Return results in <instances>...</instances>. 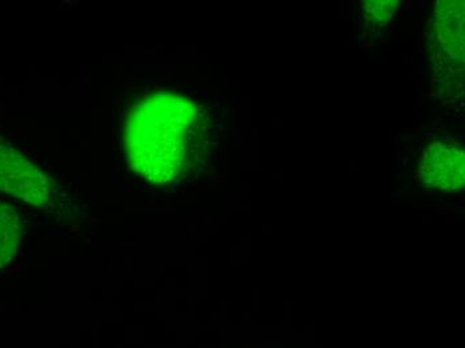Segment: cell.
Segmentation results:
<instances>
[{
  "label": "cell",
  "instance_id": "1",
  "mask_svg": "<svg viewBox=\"0 0 465 348\" xmlns=\"http://www.w3.org/2000/svg\"><path fill=\"white\" fill-rule=\"evenodd\" d=\"M210 120L203 106L172 92L133 104L124 124V148L134 174L158 185L189 177L205 163Z\"/></svg>",
  "mask_w": 465,
  "mask_h": 348
},
{
  "label": "cell",
  "instance_id": "2",
  "mask_svg": "<svg viewBox=\"0 0 465 348\" xmlns=\"http://www.w3.org/2000/svg\"><path fill=\"white\" fill-rule=\"evenodd\" d=\"M430 64L439 90L448 95L463 92L464 2H439L430 21Z\"/></svg>",
  "mask_w": 465,
  "mask_h": 348
},
{
  "label": "cell",
  "instance_id": "3",
  "mask_svg": "<svg viewBox=\"0 0 465 348\" xmlns=\"http://www.w3.org/2000/svg\"><path fill=\"white\" fill-rule=\"evenodd\" d=\"M0 192L35 206L53 205L59 199L55 181L0 135Z\"/></svg>",
  "mask_w": 465,
  "mask_h": 348
},
{
  "label": "cell",
  "instance_id": "4",
  "mask_svg": "<svg viewBox=\"0 0 465 348\" xmlns=\"http://www.w3.org/2000/svg\"><path fill=\"white\" fill-rule=\"evenodd\" d=\"M420 180L439 191H459L465 181V153L458 144L435 143L424 152Z\"/></svg>",
  "mask_w": 465,
  "mask_h": 348
},
{
  "label": "cell",
  "instance_id": "5",
  "mask_svg": "<svg viewBox=\"0 0 465 348\" xmlns=\"http://www.w3.org/2000/svg\"><path fill=\"white\" fill-rule=\"evenodd\" d=\"M25 234V223L14 206L0 201V270L11 264Z\"/></svg>",
  "mask_w": 465,
  "mask_h": 348
},
{
  "label": "cell",
  "instance_id": "6",
  "mask_svg": "<svg viewBox=\"0 0 465 348\" xmlns=\"http://www.w3.org/2000/svg\"><path fill=\"white\" fill-rule=\"evenodd\" d=\"M397 5L399 3L395 0L362 3V13H364L365 21L373 25L387 24L390 19H392L393 14L397 10Z\"/></svg>",
  "mask_w": 465,
  "mask_h": 348
}]
</instances>
